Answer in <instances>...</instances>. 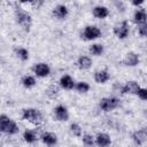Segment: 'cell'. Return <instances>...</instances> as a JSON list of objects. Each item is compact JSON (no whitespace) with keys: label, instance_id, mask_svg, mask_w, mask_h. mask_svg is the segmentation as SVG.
Masks as SVG:
<instances>
[{"label":"cell","instance_id":"30bf717a","mask_svg":"<svg viewBox=\"0 0 147 147\" xmlns=\"http://www.w3.org/2000/svg\"><path fill=\"white\" fill-rule=\"evenodd\" d=\"M132 139L137 145H142L147 140V130L146 129H140L136 132L132 133Z\"/></svg>","mask_w":147,"mask_h":147},{"label":"cell","instance_id":"cb8c5ba5","mask_svg":"<svg viewBox=\"0 0 147 147\" xmlns=\"http://www.w3.org/2000/svg\"><path fill=\"white\" fill-rule=\"evenodd\" d=\"M75 88L79 92V93H87L88 90H90V85L86 83V82H79L76 84Z\"/></svg>","mask_w":147,"mask_h":147},{"label":"cell","instance_id":"52a82bcc","mask_svg":"<svg viewBox=\"0 0 147 147\" xmlns=\"http://www.w3.org/2000/svg\"><path fill=\"white\" fill-rule=\"evenodd\" d=\"M54 115L56 117L57 121L60 122H65L69 119V113H68V109L62 106V105H59L54 108Z\"/></svg>","mask_w":147,"mask_h":147},{"label":"cell","instance_id":"9a60e30c","mask_svg":"<svg viewBox=\"0 0 147 147\" xmlns=\"http://www.w3.org/2000/svg\"><path fill=\"white\" fill-rule=\"evenodd\" d=\"M109 79H110V75L108 74L107 70H99V71H95L94 74V80L98 84H105Z\"/></svg>","mask_w":147,"mask_h":147},{"label":"cell","instance_id":"4316f807","mask_svg":"<svg viewBox=\"0 0 147 147\" xmlns=\"http://www.w3.org/2000/svg\"><path fill=\"white\" fill-rule=\"evenodd\" d=\"M57 93H59V87L55 86V85H51V86L46 90V94H47L48 96H51V98H54L55 95H57Z\"/></svg>","mask_w":147,"mask_h":147},{"label":"cell","instance_id":"9c48e42d","mask_svg":"<svg viewBox=\"0 0 147 147\" xmlns=\"http://www.w3.org/2000/svg\"><path fill=\"white\" fill-rule=\"evenodd\" d=\"M140 90V86L137 82L134 80H130L127 82L123 87H122V93L123 94H126V93H130V94H138Z\"/></svg>","mask_w":147,"mask_h":147},{"label":"cell","instance_id":"484cf974","mask_svg":"<svg viewBox=\"0 0 147 147\" xmlns=\"http://www.w3.org/2000/svg\"><path fill=\"white\" fill-rule=\"evenodd\" d=\"M70 131H71V133H72L74 136H76V137H80V136H82V127H80L77 123H72V124L70 125Z\"/></svg>","mask_w":147,"mask_h":147},{"label":"cell","instance_id":"ffe728a7","mask_svg":"<svg viewBox=\"0 0 147 147\" xmlns=\"http://www.w3.org/2000/svg\"><path fill=\"white\" fill-rule=\"evenodd\" d=\"M22 85L26 88H31L36 85V78L33 76H30V75H26V76H23L22 77V80H21Z\"/></svg>","mask_w":147,"mask_h":147},{"label":"cell","instance_id":"8fae6325","mask_svg":"<svg viewBox=\"0 0 147 147\" xmlns=\"http://www.w3.org/2000/svg\"><path fill=\"white\" fill-rule=\"evenodd\" d=\"M124 64L127 65V67H136L138 63H139V56L137 53L134 52H129L126 53L124 60H123Z\"/></svg>","mask_w":147,"mask_h":147},{"label":"cell","instance_id":"f546056e","mask_svg":"<svg viewBox=\"0 0 147 147\" xmlns=\"http://www.w3.org/2000/svg\"><path fill=\"white\" fill-rule=\"evenodd\" d=\"M142 2H144V1H141V0H140V1H132V5H134V6H138V5H141Z\"/></svg>","mask_w":147,"mask_h":147},{"label":"cell","instance_id":"d4e9b609","mask_svg":"<svg viewBox=\"0 0 147 147\" xmlns=\"http://www.w3.org/2000/svg\"><path fill=\"white\" fill-rule=\"evenodd\" d=\"M83 144L85 147H93L95 141H94V138L91 136V134H84L83 136Z\"/></svg>","mask_w":147,"mask_h":147},{"label":"cell","instance_id":"ac0fdd59","mask_svg":"<svg viewBox=\"0 0 147 147\" xmlns=\"http://www.w3.org/2000/svg\"><path fill=\"white\" fill-rule=\"evenodd\" d=\"M146 20H147V13L144 10V9H139L134 13L133 15V21L138 24H142V23H146Z\"/></svg>","mask_w":147,"mask_h":147},{"label":"cell","instance_id":"5bb4252c","mask_svg":"<svg viewBox=\"0 0 147 147\" xmlns=\"http://www.w3.org/2000/svg\"><path fill=\"white\" fill-rule=\"evenodd\" d=\"M60 85H61V87L64 88V90H72V88L76 86L74 79H72L71 76H69V75H64V76H62V77L60 78Z\"/></svg>","mask_w":147,"mask_h":147},{"label":"cell","instance_id":"83f0119b","mask_svg":"<svg viewBox=\"0 0 147 147\" xmlns=\"http://www.w3.org/2000/svg\"><path fill=\"white\" fill-rule=\"evenodd\" d=\"M139 34L141 37H147V22L146 23H142V24H139Z\"/></svg>","mask_w":147,"mask_h":147},{"label":"cell","instance_id":"d6986e66","mask_svg":"<svg viewBox=\"0 0 147 147\" xmlns=\"http://www.w3.org/2000/svg\"><path fill=\"white\" fill-rule=\"evenodd\" d=\"M77 64L80 69L85 70V69H90L92 65V60L88 56H80L77 61Z\"/></svg>","mask_w":147,"mask_h":147},{"label":"cell","instance_id":"e0dca14e","mask_svg":"<svg viewBox=\"0 0 147 147\" xmlns=\"http://www.w3.org/2000/svg\"><path fill=\"white\" fill-rule=\"evenodd\" d=\"M93 15L98 18H106L109 15V10L105 6H96L93 8Z\"/></svg>","mask_w":147,"mask_h":147},{"label":"cell","instance_id":"3957f363","mask_svg":"<svg viewBox=\"0 0 147 147\" xmlns=\"http://www.w3.org/2000/svg\"><path fill=\"white\" fill-rule=\"evenodd\" d=\"M22 117L26 121H29L30 123H33L36 125L40 124L42 122V115L41 113L38 110V109H34V108H26V109H23V113H22Z\"/></svg>","mask_w":147,"mask_h":147},{"label":"cell","instance_id":"277c9868","mask_svg":"<svg viewBox=\"0 0 147 147\" xmlns=\"http://www.w3.org/2000/svg\"><path fill=\"white\" fill-rule=\"evenodd\" d=\"M99 106L103 111H111V110L116 109L119 106V100L117 98H114V96H111V98H102L100 100Z\"/></svg>","mask_w":147,"mask_h":147},{"label":"cell","instance_id":"5b68a950","mask_svg":"<svg viewBox=\"0 0 147 147\" xmlns=\"http://www.w3.org/2000/svg\"><path fill=\"white\" fill-rule=\"evenodd\" d=\"M129 23L126 21H122L119 23H117L114 26V33L117 36V38L119 39H125L129 36Z\"/></svg>","mask_w":147,"mask_h":147},{"label":"cell","instance_id":"7402d4cb","mask_svg":"<svg viewBox=\"0 0 147 147\" xmlns=\"http://www.w3.org/2000/svg\"><path fill=\"white\" fill-rule=\"evenodd\" d=\"M90 53L92 55H95V56H99L103 53V46L101 44H93L91 47H90Z\"/></svg>","mask_w":147,"mask_h":147},{"label":"cell","instance_id":"44dd1931","mask_svg":"<svg viewBox=\"0 0 147 147\" xmlns=\"http://www.w3.org/2000/svg\"><path fill=\"white\" fill-rule=\"evenodd\" d=\"M23 138L24 140L28 142V144H33L36 140H37V136L33 131L31 130H25L24 133H23Z\"/></svg>","mask_w":147,"mask_h":147},{"label":"cell","instance_id":"f1b7e54d","mask_svg":"<svg viewBox=\"0 0 147 147\" xmlns=\"http://www.w3.org/2000/svg\"><path fill=\"white\" fill-rule=\"evenodd\" d=\"M138 96H139L141 100L147 101V88H141V87H140V90H139V92H138Z\"/></svg>","mask_w":147,"mask_h":147},{"label":"cell","instance_id":"6da1fadb","mask_svg":"<svg viewBox=\"0 0 147 147\" xmlns=\"http://www.w3.org/2000/svg\"><path fill=\"white\" fill-rule=\"evenodd\" d=\"M0 130L1 132L7 133V134H16L20 129L13 119H10L8 116L2 114L0 116Z\"/></svg>","mask_w":147,"mask_h":147},{"label":"cell","instance_id":"8992f818","mask_svg":"<svg viewBox=\"0 0 147 147\" xmlns=\"http://www.w3.org/2000/svg\"><path fill=\"white\" fill-rule=\"evenodd\" d=\"M100 36H101V31L95 25H87L83 32V37L86 40H94V39L99 38Z\"/></svg>","mask_w":147,"mask_h":147},{"label":"cell","instance_id":"7a4b0ae2","mask_svg":"<svg viewBox=\"0 0 147 147\" xmlns=\"http://www.w3.org/2000/svg\"><path fill=\"white\" fill-rule=\"evenodd\" d=\"M15 18L17 24L24 30V31H29L31 25H32V18L30 16V14L23 9H16L15 11Z\"/></svg>","mask_w":147,"mask_h":147},{"label":"cell","instance_id":"603a6c76","mask_svg":"<svg viewBox=\"0 0 147 147\" xmlns=\"http://www.w3.org/2000/svg\"><path fill=\"white\" fill-rule=\"evenodd\" d=\"M15 53L17 55L18 59H21L22 61H26L29 59V51L23 48V47H20V48H16L15 49Z\"/></svg>","mask_w":147,"mask_h":147},{"label":"cell","instance_id":"4fadbf2b","mask_svg":"<svg viewBox=\"0 0 147 147\" xmlns=\"http://www.w3.org/2000/svg\"><path fill=\"white\" fill-rule=\"evenodd\" d=\"M41 140L47 146H54L57 142V137L53 132H44L41 134Z\"/></svg>","mask_w":147,"mask_h":147},{"label":"cell","instance_id":"ba28073f","mask_svg":"<svg viewBox=\"0 0 147 147\" xmlns=\"http://www.w3.org/2000/svg\"><path fill=\"white\" fill-rule=\"evenodd\" d=\"M33 72L38 76V77H46L51 74V68L48 64L46 63H37L34 67H33Z\"/></svg>","mask_w":147,"mask_h":147},{"label":"cell","instance_id":"7c38bea8","mask_svg":"<svg viewBox=\"0 0 147 147\" xmlns=\"http://www.w3.org/2000/svg\"><path fill=\"white\" fill-rule=\"evenodd\" d=\"M95 144L99 147H109L111 144V140L107 133H99L95 137Z\"/></svg>","mask_w":147,"mask_h":147},{"label":"cell","instance_id":"2e32d148","mask_svg":"<svg viewBox=\"0 0 147 147\" xmlns=\"http://www.w3.org/2000/svg\"><path fill=\"white\" fill-rule=\"evenodd\" d=\"M53 15L56 17V18H60V20H63L68 16V8L64 6V5H57L54 9H53Z\"/></svg>","mask_w":147,"mask_h":147}]
</instances>
